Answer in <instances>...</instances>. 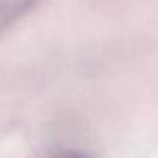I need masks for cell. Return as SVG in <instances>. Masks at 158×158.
<instances>
[{
    "label": "cell",
    "instance_id": "obj_1",
    "mask_svg": "<svg viewBox=\"0 0 158 158\" xmlns=\"http://www.w3.org/2000/svg\"><path fill=\"white\" fill-rule=\"evenodd\" d=\"M38 4L39 0H0V31L21 19Z\"/></svg>",
    "mask_w": 158,
    "mask_h": 158
},
{
    "label": "cell",
    "instance_id": "obj_2",
    "mask_svg": "<svg viewBox=\"0 0 158 158\" xmlns=\"http://www.w3.org/2000/svg\"><path fill=\"white\" fill-rule=\"evenodd\" d=\"M53 158H92L89 156L87 153L83 151H78V150H72V148H63V150H58Z\"/></svg>",
    "mask_w": 158,
    "mask_h": 158
}]
</instances>
